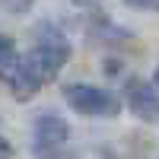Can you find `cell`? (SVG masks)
Segmentation results:
<instances>
[{
    "label": "cell",
    "mask_w": 159,
    "mask_h": 159,
    "mask_svg": "<svg viewBox=\"0 0 159 159\" xmlns=\"http://www.w3.org/2000/svg\"><path fill=\"white\" fill-rule=\"evenodd\" d=\"M153 83H156V89H159V67L153 70Z\"/></svg>",
    "instance_id": "obj_11"
},
{
    "label": "cell",
    "mask_w": 159,
    "mask_h": 159,
    "mask_svg": "<svg viewBox=\"0 0 159 159\" xmlns=\"http://www.w3.org/2000/svg\"><path fill=\"white\" fill-rule=\"evenodd\" d=\"M0 3H3L7 13H13V16H22V13L35 3V0H0Z\"/></svg>",
    "instance_id": "obj_6"
},
{
    "label": "cell",
    "mask_w": 159,
    "mask_h": 159,
    "mask_svg": "<svg viewBox=\"0 0 159 159\" xmlns=\"http://www.w3.org/2000/svg\"><path fill=\"white\" fill-rule=\"evenodd\" d=\"M127 7L134 10H150V13H159V0H124Z\"/></svg>",
    "instance_id": "obj_8"
},
{
    "label": "cell",
    "mask_w": 159,
    "mask_h": 159,
    "mask_svg": "<svg viewBox=\"0 0 159 159\" xmlns=\"http://www.w3.org/2000/svg\"><path fill=\"white\" fill-rule=\"evenodd\" d=\"M67 57H70L67 38H64L54 25H45V29H38V42H35V48L25 51L19 61L25 64V70L32 73L35 83L45 86V83H51V80L61 73V67L67 64Z\"/></svg>",
    "instance_id": "obj_1"
},
{
    "label": "cell",
    "mask_w": 159,
    "mask_h": 159,
    "mask_svg": "<svg viewBox=\"0 0 159 159\" xmlns=\"http://www.w3.org/2000/svg\"><path fill=\"white\" fill-rule=\"evenodd\" d=\"M64 99H67V105L73 111L86 115V118H111V115H118V108H121L118 96H111L108 89L92 86V83H70V86H64Z\"/></svg>",
    "instance_id": "obj_2"
},
{
    "label": "cell",
    "mask_w": 159,
    "mask_h": 159,
    "mask_svg": "<svg viewBox=\"0 0 159 159\" xmlns=\"http://www.w3.org/2000/svg\"><path fill=\"white\" fill-rule=\"evenodd\" d=\"M76 7H96V3H102V0H73Z\"/></svg>",
    "instance_id": "obj_10"
},
{
    "label": "cell",
    "mask_w": 159,
    "mask_h": 159,
    "mask_svg": "<svg viewBox=\"0 0 159 159\" xmlns=\"http://www.w3.org/2000/svg\"><path fill=\"white\" fill-rule=\"evenodd\" d=\"M0 159H13V147L7 137H0Z\"/></svg>",
    "instance_id": "obj_9"
},
{
    "label": "cell",
    "mask_w": 159,
    "mask_h": 159,
    "mask_svg": "<svg viewBox=\"0 0 159 159\" xmlns=\"http://www.w3.org/2000/svg\"><path fill=\"white\" fill-rule=\"evenodd\" d=\"M127 108L134 111L140 121H159V96L140 80L127 83Z\"/></svg>",
    "instance_id": "obj_4"
},
{
    "label": "cell",
    "mask_w": 159,
    "mask_h": 159,
    "mask_svg": "<svg viewBox=\"0 0 159 159\" xmlns=\"http://www.w3.org/2000/svg\"><path fill=\"white\" fill-rule=\"evenodd\" d=\"M32 137H35V153H38V156H51L54 150H61L64 143L70 140V124L64 121L61 115L45 111V115L35 118Z\"/></svg>",
    "instance_id": "obj_3"
},
{
    "label": "cell",
    "mask_w": 159,
    "mask_h": 159,
    "mask_svg": "<svg viewBox=\"0 0 159 159\" xmlns=\"http://www.w3.org/2000/svg\"><path fill=\"white\" fill-rule=\"evenodd\" d=\"M10 61H16V51H13V42L7 35H0V67H7Z\"/></svg>",
    "instance_id": "obj_7"
},
{
    "label": "cell",
    "mask_w": 159,
    "mask_h": 159,
    "mask_svg": "<svg viewBox=\"0 0 159 159\" xmlns=\"http://www.w3.org/2000/svg\"><path fill=\"white\" fill-rule=\"evenodd\" d=\"M0 83H3L7 89H10V96H16L19 102H25V99H32L35 96V89H38V83L32 80V73L25 70V64L16 57V61H10L7 67H0Z\"/></svg>",
    "instance_id": "obj_5"
}]
</instances>
